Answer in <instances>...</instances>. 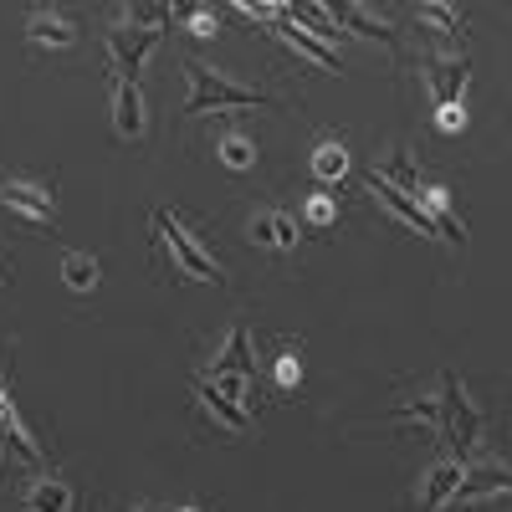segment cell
Masks as SVG:
<instances>
[{"instance_id":"83f0119b","label":"cell","mask_w":512,"mask_h":512,"mask_svg":"<svg viewBox=\"0 0 512 512\" xmlns=\"http://www.w3.org/2000/svg\"><path fill=\"white\" fill-rule=\"evenodd\" d=\"M175 512H200V507H175Z\"/></svg>"},{"instance_id":"52a82bcc","label":"cell","mask_w":512,"mask_h":512,"mask_svg":"<svg viewBox=\"0 0 512 512\" xmlns=\"http://www.w3.org/2000/svg\"><path fill=\"white\" fill-rule=\"evenodd\" d=\"M420 77H425V88H431L436 108H461V88L472 82V62H466V57H456V62L425 57L420 62Z\"/></svg>"},{"instance_id":"9a60e30c","label":"cell","mask_w":512,"mask_h":512,"mask_svg":"<svg viewBox=\"0 0 512 512\" xmlns=\"http://www.w3.org/2000/svg\"><path fill=\"white\" fill-rule=\"evenodd\" d=\"M21 502H26V512H72V487L57 477H36L21 492Z\"/></svg>"},{"instance_id":"484cf974","label":"cell","mask_w":512,"mask_h":512,"mask_svg":"<svg viewBox=\"0 0 512 512\" xmlns=\"http://www.w3.org/2000/svg\"><path fill=\"white\" fill-rule=\"evenodd\" d=\"M436 123L446 128V134H456V128L466 123V113H461V108H436Z\"/></svg>"},{"instance_id":"4fadbf2b","label":"cell","mask_w":512,"mask_h":512,"mask_svg":"<svg viewBox=\"0 0 512 512\" xmlns=\"http://www.w3.org/2000/svg\"><path fill=\"white\" fill-rule=\"evenodd\" d=\"M26 36L36 41V47H52V52H62V47L77 41V31H72V21L62 11H31L26 16Z\"/></svg>"},{"instance_id":"6da1fadb","label":"cell","mask_w":512,"mask_h":512,"mask_svg":"<svg viewBox=\"0 0 512 512\" xmlns=\"http://www.w3.org/2000/svg\"><path fill=\"white\" fill-rule=\"evenodd\" d=\"M441 425H436V431L446 436V446H451V461H472L477 456V446H482V410L472 405V400H466V384L456 379V374H441Z\"/></svg>"},{"instance_id":"8992f818","label":"cell","mask_w":512,"mask_h":512,"mask_svg":"<svg viewBox=\"0 0 512 512\" xmlns=\"http://www.w3.org/2000/svg\"><path fill=\"white\" fill-rule=\"evenodd\" d=\"M0 205L16 210L21 221L31 226H47L52 231V185H41V180H0Z\"/></svg>"},{"instance_id":"7c38bea8","label":"cell","mask_w":512,"mask_h":512,"mask_svg":"<svg viewBox=\"0 0 512 512\" xmlns=\"http://www.w3.org/2000/svg\"><path fill=\"white\" fill-rule=\"evenodd\" d=\"M246 236H251L256 246H277V251H287V246L297 241V221L287 216V210L267 205V210H256V216H251Z\"/></svg>"},{"instance_id":"d6986e66","label":"cell","mask_w":512,"mask_h":512,"mask_svg":"<svg viewBox=\"0 0 512 512\" xmlns=\"http://www.w3.org/2000/svg\"><path fill=\"white\" fill-rule=\"evenodd\" d=\"M62 282H67L72 292H93V287H98V256L67 251V256H62Z\"/></svg>"},{"instance_id":"9c48e42d","label":"cell","mask_w":512,"mask_h":512,"mask_svg":"<svg viewBox=\"0 0 512 512\" xmlns=\"http://www.w3.org/2000/svg\"><path fill=\"white\" fill-rule=\"evenodd\" d=\"M113 128L118 139H144V98H139V82H123L113 77Z\"/></svg>"},{"instance_id":"277c9868","label":"cell","mask_w":512,"mask_h":512,"mask_svg":"<svg viewBox=\"0 0 512 512\" xmlns=\"http://www.w3.org/2000/svg\"><path fill=\"white\" fill-rule=\"evenodd\" d=\"M251 374H256V364H251V338H246V328L236 323V328H231V338H226V349L216 354V364H210V369H205L200 379L210 384V390H221L226 400L246 405Z\"/></svg>"},{"instance_id":"7a4b0ae2","label":"cell","mask_w":512,"mask_h":512,"mask_svg":"<svg viewBox=\"0 0 512 512\" xmlns=\"http://www.w3.org/2000/svg\"><path fill=\"white\" fill-rule=\"evenodd\" d=\"M185 77H190V98H185V113L200 118V113H236V108H267L272 98L256 93V88H241V82L210 72L200 62H185Z\"/></svg>"},{"instance_id":"2e32d148","label":"cell","mask_w":512,"mask_h":512,"mask_svg":"<svg viewBox=\"0 0 512 512\" xmlns=\"http://www.w3.org/2000/svg\"><path fill=\"white\" fill-rule=\"evenodd\" d=\"M195 400L210 410V415H216L221 425H226V431H251V420H246V405H236V400H226L221 390H210V384L205 379H195Z\"/></svg>"},{"instance_id":"44dd1931","label":"cell","mask_w":512,"mask_h":512,"mask_svg":"<svg viewBox=\"0 0 512 512\" xmlns=\"http://www.w3.org/2000/svg\"><path fill=\"white\" fill-rule=\"evenodd\" d=\"M415 16L441 36H461V11L456 6H415Z\"/></svg>"},{"instance_id":"ba28073f","label":"cell","mask_w":512,"mask_h":512,"mask_svg":"<svg viewBox=\"0 0 512 512\" xmlns=\"http://www.w3.org/2000/svg\"><path fill=\"white\" fill-rule=\"evenodd\" d=\"M461 482H466V466L461 461H436L431 472H425V487H420V512H441L456 492H461Z\"/></svg>"},{"instance_id":"3957f363","label":"cell","mask_w":512,"mask_h":512,"mask_svg":"<svg viewBox=\"0 0 512 512\" xmlns=\"http://www.w3.org/2000/svg\"><path fill=\"white\" fill-rule=\"evenodd\" d=\"M149 221H154V231L169 241V256H175V267H180L190 282H210V287H221V282H226V272L216 267V256H210V251L180 226V216H169V210H154Z\"/></svg>"},{"instance_id":"7402d4cb","label":"cell","mask_w":512,"mask_h":512,"mask_svg":"<svg viewBox=\"0 0 512 512\" xmlns=\"http://www.w3.org/2000/svg\"><path fill=\"white\" fill-rule=\"evenodd\" d=\"M221 159H226L231 169H251V159H256L251 134H226V139H221Z\"/></svg>"},{"instance_id":"cb8c5ba5","label":"cell","mask_w":512,"mask_h":512,"mask_svg":"<svg viewBox=\"0 0 512 512\" xmlns=\"http://www.w3.org/2000/svg\"><path fill=\"white\" fill-rule=\"evenodd\" d=\"M333 216H338V210H333L328 195H313V200H308V221H313V226H328Z\"/></svg>"},{"instance_id":"e0dca14e","label":"cell","mask_w":512,"mask_h":512,"mask_svg":"<svg viewBox=\"0 0 512 512\" xmlns=\"http://www.w3.org/2000/svg\"><path fill=\"white\" fill-rule=\"evenodd\" d=\"M313 175L323 180V185H338L349 175V154H344V144L338 139H318V149H313Z\"/></svg>"},{"instance_id":"30bf717a","label":"cell","mask_w":512,"mask_h":512,"mask_svg":"<svg viewBox=\"0 0 512 512\" xmlns=\"http://www.w3.org/2000/svg\"><path fill=\"white\" fill-rule=\"evenodd\" d=\"M0 446H6L16 461H26V466H41V446L31 441V431L21 425L16 405L6 400V390H0Z\"/></svg>"},{"instance_id":"8fae6325","label":"cell","mask_w":512,"mask_h":512,"mask_svg":"<svg viewBox=\"0 0 512 512\" xmlns=\"http://www.w3.org/2000/svg\"><path fill=\"white\" fill-rule=\"evenodd\" d=\"M369 190H374V195H379L384 205H390V216H400V221H405L410 231H420V236H441V231H436V221L425 216V210H420V205H415V200H410L405 190H395L390 180H379V175H369Z\"/></svg>"},{"instance_id":"603a6c76","label":"cell","mask_w":512,"mask_h":512,"mask_svg":"<svg viewBox=\"0 0 512 512\" xmlns=\"http://www.w3.org/2000/svg\"><path fill=\"white\" fill-rule=\"evenodd\" d=\"M297 374H303V364H297V354H292V349H282V354H277V384H282V390H292Z\"/></svg>"},{"instance_id":"4316f807","label":"cell","mask_w":512,"mask_h":512,"mask_svg":"<svg viewBox=\"0 0 512 512\" xmlns=\"http://www.w3.org/2000/svg\"><path fill=\"white\" fill-rule=\"evenodd\" d=\"M123 512H164V507H154V502H139V507H123Z\"/></svg>"},{"instance_id":"5b68a950","label":"cell","mask_w":512,"mask_h":512,"mask_svg":"<svg viewBox=\"0 0 512 512\" xmlns=\"http://www.w3.org/2000/svg\"><path fill=\"white\" fill-rule=\"evenodd\" d=\"M164 41V21H149V26H139V21H123V26H113L108 31V57H113V72L123 77V82H139V67H144V57Z\"/></svg>"},{"instance_id":"ffe728a7","label":"cell","mask_w":512,"mask_h":512,"mask_svg":"<svg viewBox=\"0 0 512 512\" xmlns=\"http://www.w3.org/2000/svg\"><path fill=\"white\" fill-rule=\"evenodd\" d=\"M395 420H415V425H425V431H436V425H441V400H436V395L410 400V405L395 410Z\"/></svg>"},{"instance_id":"ac0fdd59","label":"cell","mask_w":512,"mask_h":512,"mask_svg":"<svg viewBox=\"0 0 512 512\" xmlns=\"http://www.w3.org/2000/svg\"><path fill=\"white\" fill-rule=\"evenodd\" d=\"M333 16H338V21H344L349 31H359V36H369V41H379V47H390V52L400 47V36H395L390 26H379L374 16H364L359 6H333Z\"/></svg>"},{"instance_id":"5bb4252c","label":"cell","mask_w":512,"mask_h":512,"mask_svg":"<svg viewBox=\"0 0 512 512\" xmlns=\"http://www.w3.org/2000/svg\"><path fill=\"white\" fill-rule=\"evenodd\" d=\"M277 16V31H282V41H287V47H297V52H308L318 67H328V72H338V57H333V47H323V41L318 36H308L303 26H297L287 11H272Z\"/></svg>"},{"instance_id":"d4e9b609","label":"cell","mask_w":512,"mask_h":512,"mask_svg":"<svg viewBox=\"0 0 512 512\" xmlns=\"http://www.w3.org/2000/svg\"><path fill=\"white\" fill-rule=\"evenodd\" d=\"M190 31L195 36H216V11H190Z\"/></svg>"}]
</instances>
